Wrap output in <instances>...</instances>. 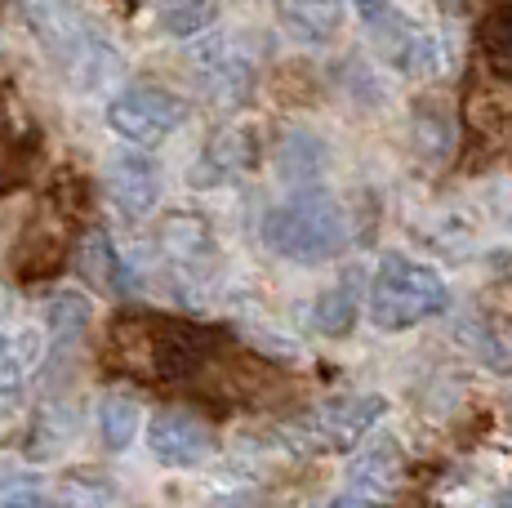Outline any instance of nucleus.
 Instances as JSON below:
<instances>
[{
    "label": "nucleus",
    "instance_id": "1",
    "mask_svg": "<svg viewBox=\"0 0 512 508\" xmlns=\"http://www.w3.org/2000/svg\"><path fill=\"white\" fill-rule=\"evenodd\" d=\"M23 14L27 32L41 41V50L58 63V72L85 94H98L116 81L121 72V54L98 36L76 0H14Z\"/></svg>",
    "mask_w": 512,
    "mask_h": 508
},
{
    "label": "nucleus",
    "instance_id": "2",
    "mask_svg": "<svg viewBox=\"0 0 512 508\" xmlns=\"http://www.w3.org/2000/svg\"><path fill=\"white\" fill-rule=\"evenodd\" d=\"M263 241L290 263H330L348 246V219L343 205L326 192H299L294 201L268 210Z\"/></svg>",
    "mask_w": 512,
    "mask_h": 508
},
{
    "label": "nucleus",
    "instance_id": "3",
    "mask_svg": "<svg viewBox=\"0 0 512 508\" xmlns=\"http://www.w3.org/2000/svg\"><path fill=\"white\" fill-rule=\"evenodd\" d=\"M450 304V290L437 268L415 263L406 254H383L370 281V321L379 330H410L437 317Z\"/></svg>",
    "mask_w": 512,
    "mask_h": 508
},
{
    "label": "nucleus",
    "instance_id": "4",
    "mask_svg": "<svg viewBox=\"0 0 512 508\" xmlns=\"http://www.w3.org/2000/svg\"><path fill=\"white\" fill-rule=\"evenodd\" d=\"M187 121V103L161 85H130L107 103V125L134 148H156Z\"/></svg>",
    "mask_w": 512,
    "mask_h": 508
},
{
    "label": "nucleus",
    "instance_id": "5",
    "mask_svg": "<svg viewBox=\"0 0 512 508\" xmlns=\"http://www.w3.org/2000/svg\"><path fill=\"white\" fill-rule=\"evenodd\" d=\"M383 410H388V402H383L379 393L330 397V402L312 410L308 424H303V446H308V451H352L383 419Z\"/></svg>",
    "mask_w": 512,
    "mask_h": 508
},
{
    "label": "nucleus",
    "instance_id": "6",
    "mask_svg": "<svg viewBox=\"0 0 512 508\" xmlns=\"http://www.w3.org/2000/svg\"><path fill=\"white\" fill-rule=\"evenodd\" d=\"M103 188H107V201L116 205L125 223H139L156 210L161 201V174H156L152 156L143 152H116L107 156L103 165Z\"/></svg>",
    "mask_w": 512,
    "mask_h": 508
},
{
    "label": "nucleus",
    "instance_id": "7",
    "mask_svg": "<svg viewBox=\"0 0 512 508\" xmlns=\"http://www.w3.org/2000/svg\"><path fill=\"white\" fill-rule=\"evenodd\" d=\"M147 446L165 468H196L214 451V433L192 410H156L147 424Z\"/></svg>",
    "mask_w": 512,
    "mask_h": 508
},
{
    "label": "nucleus",
    "instance_id": "8",
    "mask_svg": "<svg viewBox=\"0 0 512 508\" xmlns=\"http://www.w3.org/2000/svg\"><path fill=\"white\" fill-rule=\"evenodd\" d=\"M41 361H45V330L18 326L14 335L0 339V415H9V410L23 402Z\"/></svg>",
    "mask_w": 512,
    "mask_h": 508
},
{
    "label": "nucleus",
    "instance_id": "9",
    "mask_svg": "<svg viewBox=\"0 0 512 508\" xmlns=\"http://www.w3.org/2000/svg\"><path fill=\"white\" fill-rule=\"evenodd\" d=\"M397 486H401V446H397V437H374V442L361 446L357 459H352L348 491L361 495V500H370V504H388Z\"/></svg>",
    "mask_w": 512,
    "mask_h": 508
},
{
    "label": "nucleus",
    "instance_id": "10",
    "mask_svg": "<svg viewBox=\"0 0 512 508\" xmlns=\"http://www.w3.org/2000/svg\"><path fill=\"white\" fill-rule=\"evenodd\" d=\"M374 36H379V54L388 58L392 67H401V72L423 76V72H437V67H441L437 36H428L423 27L410 23V18L392 14V27L379 23V27H374Z\"/></svg>",
    "mask_w": 512,
    "mask_h": 508
},
{
    "label": "nucleus",
    "instance_id": "11",
    "mask_svg": "<svg viewBox=\"0 0 512 508\" xmlns=\"http://www.w3.org/2000/svg\"><path fill=\"white\" fill-rule=\"evenodd\" d=\"M196 81H201V90L210 94L214 103H223V107H236V103H245V94H250V85H254V72H250V63L245 58H236L228 50H205L201 54V63H196Z\"/></svg>",
    "mask_w": 512,
    "mask_h": 508
},
{
    "label": "nucleus",
    "instance_id": "12",
    "mask_svg": "<svg viewBox=\"0 0 512 508\" xmlns=\"http://www.w3.org/2000/svg\"><path fill=\"white\" fill-rule=\"evenodd\" d=\"M281 27L299 45H330L343 27V0H285Z\"/></svg>",
    "mask_w": 512,
    "mask_h": 508
},
{
    "label": "nucleus",
    "instance_id": "13",
    "mask_svg": "<svg viewBox=\"0 0 512 508\" xmlns=\"http://www.w3.org/2000/svg\"><path fill=\"white\" fill-rule=\"evenodd\" d=\"M76 263H81V277L90 281L94 290H103V295H121V290H130V281H125L130 272H125L121 250H116L98 228L81 241V254H76Z\"/></svg>",
    "mask_w": 512,
    "mask_h": 508
},
{
    "label": "nucleus",
    "instance_id": "14",
    "mask_svg": "<svg viewBox=\"0 0 512 508\" xmlns=\"http://www.w3.org/2000/svg\"><path fill=\"white\" fill-rule=\"evenodd\" d=\"M139 424H143V406H139V397L125 393V388H112V393L98 402V433H103L107 451H130L134 437H139Z\"/></svg>",
    "mask_w": 512,
    "mask_h": 508
},
{
    "label": "nucleus",
    "instance_id": "15",
    "mask_svg": "<svg viewBox=\"0 0 512 508\" xmlns=\"http://www.w3.org/2000/svg\"><path fill=\"white\" fill-rule=\"evenodd\" d=\"M254 139L250 130H223L210 139V148H205V161L201 170H214L210 183H223V179H236V174H245L254 165Z\"/></svg>",
    "mask_w": 512,
    "mask_h": 508
},
{
    "label": "nucleus",
    "instance_id": "16",
    "mask_svg": "<svg viewBox=\"0 0 512 508\" xmlns=\"http://www.w3.org/2000/svg\"><path fill=\"white\" fill-rule=\"evenodd\" d=\"M161 246L174 263H196L210 254V228L201 219H192V214H170L161 228Z\"/></svg>",
    "mask_w": 512,
    "mask_h": 508
},
{
    "label": "nucleus",
    "instance_id": "17",
    "mask_svg": "<svg viewBox=\"0 0 512 508\" xmlns=\"http://www.w3.org/2000/svg\"><path fill=\"white\" fill-rule=\"evenodd\" d=\"M156 18H161L165 36H179V41L183 36H201L219 18V0H161Z\"/></svg>",
    "mask_w": 512,
    "mask_h": 508
},
{
    "label": "nucleus",
    "instance_id": "18",
    "mask_svg": "<svg viewBox=\"0 0 512 508\" xmlns=\"http://www.w3.org/2000/svg\"><path fill=\"white\" fill-rule=\"evenodd\" d=\"M312 326L330 339L348 335V330L357 326V290L343 281V286H330L326 295H317V304H312Z\"/></svg>",
    "mask_w": 512,
    "mask_h": 508
},
{
    "label": "nucleus",
    "instance_id": "19",
    "mask_svg": "<svg viewBox=\"0 0 512 508\" xmlns=\"http://www.w3.org/2000/svg\"><path fill=\"white\" fill-rule=\"evenodd\" d=\"M45 312H49V335L63 348H72L76 339L85 335V326H90V304H85V295H76V290H58L45 304Z\"/></svg>",
    "mask_w": 512,
    "mask_h": 508
},
{
    "label": "nucleus",
    "instance_id": "20",
    "mask_svg": "<svg viewBox=\"0 0 512 508\" xmlns=\"http://www.w3.org/2000/svg\"><path fill=\"white\" fill-rule=\"evenodd\" d=\"M321 165H326V148H321L312 134H290L277 152V170H281V179H290V183L317 179Z\"/></svg>",
    "mask_w": 512,
    "mask_h": 508
},
{
    "label": "nucleus",
    "instance_id": "21",
    "mask_svg": "<svg viewBox=\"0 0 512 508\" xmlns=\"http://www.w3.org/2000/svg\"><path fill=\"white\" fill-rule=\"evenodd\" d=\"M481 54L499 76H512V5H499L481 18Z\"/></svg>",
    "mask_w": 512,
    "mask_h": 508
},
{
    "label": "nucleus",
    "instance_id": "22",
    "mask_svg": "<svg viewBox=\"0 0 512 508\" xmlns=\"http://www.w3.org/2000/svg\"><path fill=\"white\" fill-rule=\"evenodd\" d=\"M0 508H54V500H49L36 482H23V486L0 491Z\"/></svg>",
    "mask_w": 512,
    "mask_h": 508
},
{
    "label": "nucleus",
    "instance_id": "23",
    "mask_svg": "<svg viewBox=\"0 0 512 508\" xmlns=\"http://www.w3.org/2000/svg\"><path fill=\"white\" fill-rule=\"evenodd\" d=\"M352 9H357L366 23H379L383 18V9H388V0H352Z\"/></svg>",
    "mask_w": 512,
    "mask_h": 508
},
{
    "label": "nucleus",
    "instance_id": "24",
    "mask_svg": "<svg viewBox=\"0 0 512 508\" xmlns=\"http://www.w3.org/2000/svg\"><path fill=\"white\" fill-rule=\"evenodd\" d=\"M330 508H383V504H370V500H361V495H352V491H343V495H334Z\"/></svg>",
    "mask_w": 512,
    "mask_h": 508
},
{
    "label": "nucleus",
    "instance_id": "25",
    "mask_svg": "<svg viewBox=\"0 0 512 508\" xmlns=\"http://www.w3.org/2000/svg\"><path fill=\"white\" fill-rule=\"evenodd\" d=\"M495 508H512V491H499L495 495Z\"/></svg>",
    "mask_w": 512,
    "mask_h": 508
},
{
    "label": "nucleus",
    "instance_id": "26",
    "mask_svg": "<svg viewBox=\"0 0 512 508\" xmlns=\"http://www.w3.org/2000/svg\"><path fill=\"white\" fill-rule=\"evenodd\" d=\"M508 415H512V397H508Z\"/></svg>",
    "mask_w": 512,
    "mask_h": 508
},
{
    "label": "nucleus",
    "instance_id": "27",
    "mask_svg": "<svg viewBox=\"0 0 512 508\" xmlns=\"http://www.w3.org/2000/svg\"><path fill=\"white\" fill-rule=\"evenodd\" d=\"M0 58H5V45H0Z\"/></svg>",
    "mask_w": 512,
    "mask_h": 508
}]
</instances>
